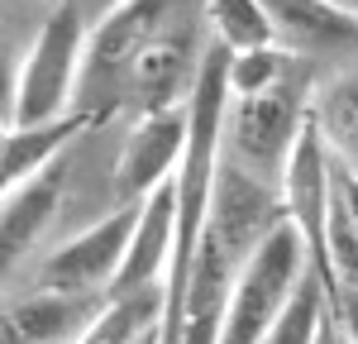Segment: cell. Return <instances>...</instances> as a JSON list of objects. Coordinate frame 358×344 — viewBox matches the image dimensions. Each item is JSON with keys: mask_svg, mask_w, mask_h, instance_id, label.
I'll return each instance as SVG.
<instances>
[{"mask_svg": "<svg viewBox=\"0 0 358 344\" xmlns=\"http://www.w3.org/2000/svg\"><path fill=\"white\" fill-rule=\"evenodd\" d=\"M282 215H287L282 187H268V182L248 177L244 168H234L229 158H220L210 220L201 229V249H196L192 278H187L182 344H220L229 292L239 282L248 254L258 249V239H263Z\"/></svg>", "mask_w": 358, "mask_h": 344, "instance_id": "cell-1", "label": "cell"}, {"mask_svg": "<svg viewBox=\"0 0 358 344\" xmlns=\"http://www.w3.org/2000/svg\"><path fill=\"white\" fill-rule=\"evenodd\" d=\"M315 106V86L306 72L301 53L287 67V77L263 91H244V96H229V110H224V158L234 168H244L248 177L282 187L287 163H292V148L301 139L306 120Z\"/></svg>", "mask_w": 358, "mask_h": 344, "instance_id": "cell-2", "label": "cell"}, {"mask_svg": "<svg viewBox=\"0 0 358 344\" xmlns=\"http://www.w3.org/2000/svg\"><path fill=\"white\" fill-rule=\"evenodd\" d=\"M86 38H91L86 5L82 0H57L34 34L24 62H20V77H15L10 106H5V124H38V120H57V115L77 110Z\"/></svg>", "mask_w": 358, "mask_h": 344, "instance_id": "cell-3", "label": "cell"}, {"mask_svg": "<svg viewBox=\"0 0 358 344\" xmlns=\"http://www.w3.org/2000/svg\"><path fill=\"white\" fill-rule=\"evenodd\" d=\"M310 244L306 234L287 215L277 220L258 249L248 254L239 282L229 292L224 306V325H220V344H263L273 335V325L287 315V306L296 301L306 273H310Z\"/></svg>", "mask_w": 358, "mask_h": 344, "instance_id": "cell-4", "label": "cell"}, {"mask_svg": "<svg viewBox=\"0 0 358 344\" xmlns=\"http://www.w3.org/2000/svg\"><path fill=\"white\" fill-rule=\"evenodd\" d=\"M182 0H124L91 20L86 38V67H82V96L77 110H86L96 124L124 110V91L134 77V62L158 38V29L177 15Z\"/></svg>", "mask_w": 358, "mask_h": 344, "instance_id": "cell-5", "label": "cell"}, {"mask_svg": "<svg viewBox=\"0 0 358 344\" xmlns=\"http://www.w3.org/2000/svg\"><path fill=\"white\" fill-rule=\"evenodd\" d=\"M282 206L287 220L306 234L310 244V263L330 287V210H334V148L320 134L315 115L306 120L301 139L292 148V163L282 177Z\"/></svg>", "mask_w": 358, "mask_h": 344, "instance_id": "cell-6", "label": "cell"}, {"mask_svg": "<svg viewBox=\"0 0 358 344\" xmlns=\"http://www.w3.org/2000/svg\"><path fill=\"white\" fill-rule=\"evenodd\" d=\"M134 225H138V201L115 206L106 220H96L91 229L72 234L62 249L43 258L38 268V287H62V292H110L129 244H134Z\"/></svg>", "mask_w": 358, "mask_h": 344, "instance_id": "cell-7", "label": "cell"}, {"mask_svg": "<svg viewBox=\"0 0 358 344\" xmlns=\"http://www.w3.org/2000/svg\"><path fill=\"white\" fill-rule=\"evenodd\" d=\"M187 143H192V106L134 115V129L124 134L120 168H115L120 196L124 201H143L153 187L172 182V177L182 172Z\"/></svg>", "mask_w": 358, "mask_h": 344, "instance_id": "cell-8", "label": "cell"}, {"mask_svg": "<svg viewBox=\"0 0 358 344\" xmlns=\"http://www.w3.org/2000/svg\"><path fill=\"white\" fill-rule=\"evenodd\" d=\"M110 292L34 287L5 306V344H77Z\"/></svg>", "mask_w": 358, "mask_h": 344, "instance_id": "cell-9", "label": "cell"}, {"mask_svg": "<svg viewBox=\"0 0 358 344\" xmlns=\"http://www.w3.org/2000/svg\"><path fill=\"white\" fill-rule=\"evenodd\" d=\"M172 249H177V177L153 187L138 201V225L129 258L120 268L110 292H134V287H167V268H172Z\"/></svg>", "mask_w": 358, "mask_h": 344, "instance_id": "cell-10", "label": "cell"}, {"mask_svg": "<svg viewBox=\"0 0 358 344\" xmlns=\"http://www.w3.org/2000/svg\"><path fill=\"white\" fill-rule=\"evenodd\" d=\"M277 43L292 53H349L358 43V15L344 0H263Z\"/></svg>", "mask_w": 358, "mask_h": 344, "instance_id": "cell-11", "label": "cell"}, {"mask_svg": "<svg viewBox=\"0 0 358 344\" xmlns=\"http://www.w3.org/2000/svg\"><path fill=\"white\" fill-rule=\"evenodd\" d=\"M62 182H67V172H62V158H57V163H48L43 172H34L29 182L5 187V215H0L5 263L24 258L29 249L38 244V234L53 225L57 201H62Z\"/></svg>", "mask_w": 358, "mask_h": 344, "instance_id": "cell-12", "label": "cell"}, {"mask_svg": "<svg viewBox=\"0 0 358 344\" xmlns=\"http://www.w3.org/2000/svg\"><path fill=\"white\" fill-rule=\"evenodd\" d=\"M96 120L86 110L57 115V120H38V124H5V143H0V182L20 187L34 172H43L48 163H57L67 153V143L82 129H91Z\"/></svg>", "mask_w": 358, "mask_h": 344, "instance_id": "cell-13", "label": "cell"}, {"mask_svg": "<svg viewBox=\"0 0 358 344\" xmlns=\"http://www.w3.org/2000/svg\"><path fill=\"white\" fill-rule=\"evenodd\" d=\"M163 315H167V287L163 282L134 287V292H110L77 344H138L143 335L163 330Z\"/></svg>", "mask_w": 358, "mask_h": 344, "instance_id": "cell-14", "label": "cell"}, {"mask_svg": "<svg viewBox=\"0 0 358 344\" xmlns=\"http://www.w3.org/2000/svg\"><path fill=\"white\" fill-rule=\"evenodd\" d=\"M310 115H315L320 134L330 139L334 158L358 168V72H344L330 86H320Z\"/></svg>", "mask_w": 358, "mask_h": 344, "instance_id": "cell-15", "label": "cell"}, {"mask_svg": "<svg viewBox=\"0 0 358 344\" xmlns=\"http://www.w3.org/2000/svg\"><path fill=\"white\" fill-rule=\"evenodd\" d=\"M206 20H210V34L220 38L229 53L277 43L273 15H268L263 0H206Z\"/></svg>", "mask_w": 358, "mask_h": 344, "instance_id": "cell-16", "label": "cell"}, {"mask_svg": "<svg viewBox=\"0 0 358 344\" xmlns=\"http://www.w3.org/2000/svg\"><path fill=\"white\" fill-rule=\"evenodd\" d=\"M325 315H330V287H325V278L310 268L301 292H296V301L287 306V315L273 325V335H268L263 344H315Z\"/></svg>", "mask_w": 358, "mask_h": 344, "instance_id": "cell-17", "label": "cell"}, {"mask_svg": "<svg viewBox=\"0 0 358 344\" xmlns=\"http://www.w3.org/2000/svg\"><path fill=\"white\" fill-rule=\"evenodd\" d=\"M296 62V53L287 43H263V48H244V53H229V91L244 96V91H263L287 77V67Z\"/></svg>", "mask_w": 358, "mask_h": 344, "instance_id": "cell-18", "label": "cell"}, {"mask_svg": "<svg viewBox=\"0 0 358 344\" xmlns=\"http://www.w3.org/2000/svg\"><path fill=\"white\" fill-rule=\"evenodd\" d=\"M339 292H358V225L334 201V210H330V301Z\"/></svg>", "mask_w": 358, "mask_h": 344, "instance_id": "cell-19", "label": "cell"}, {"mask_svg": "<svg viewBox=\"0 0 358 344\" xmlns=\"http://www.w3.org/2000/svg\"><path fill=\"white\" fill-rule=\"evenodd\" d=\"M334 320L344 325V335H349V344H358V292H339L330 301Z\"/></svg>", "mask_w": 358, "mask_h": 344, "instance_id": "cell-20", "label": "cell"}, {"mask_svg": "<svg viewBox=\"0 0 358 344\" xmlns=\"http://www.w3.org/2000/svg\"><path fill=\"white\" fill-rule=\"evenodd\" d=\"M315 344H349V335H344V325L334 320V311L325 315V325H320V340Z\"/></svg>", "mask_w": 358, "mask_h": 344, "instance_id": "cell-21", "label": "cell"}, {"mask_svg": "<svg viewBox=\"0 0 358 344\" xmlns=\"http://www.w3.org/2000/svg\"><path fill=\"white\" fill-rule=\"evenodd\" d=\"M82 5H86V15H91V20H101L106 10H115V5H124V0H82Z\"/></svg>", "mask_w": 358, "mask_h": 344, "instance_id": "cell-22", "label": "cell"}, {"mask_svg": "<svg viewBox=\"0 0 358 344\" xmlns=\"http://www.w3.org/2000/svg\"><path fill=\"white\" fill-rule=\"evenodd\" d=\"M344 5H349V10H354V15H358V0H344Z\"/></svg>", "mask_w": 358, "mask_h": 344, "instance_id": "cell-23", "label": "cell"}, {"mask_svg": "<svg viewBox=\"0 0 358 344\" xmlns=\"http://www.w3.org/2000/svg\"><path fill=\"white\" fill-rule=\"evenodd\" d=\"M48 5H57V0H48Z\"/></svg>", "mask_w": 358, "mask_h": 344, "instance_id": "cell-24", "label": "cell"}]
</instances>
